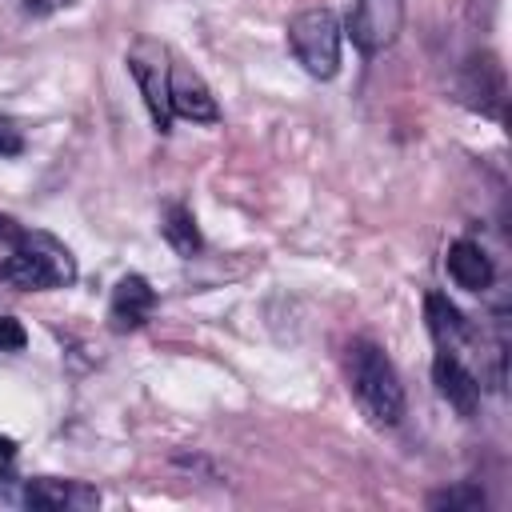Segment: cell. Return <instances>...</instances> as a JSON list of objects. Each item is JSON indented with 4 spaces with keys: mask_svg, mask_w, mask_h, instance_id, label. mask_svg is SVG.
<instances>
[{
    "mask_svg": "<svg viewBox=\"0 0 512 512\" xmlns=\"http://www.w3.org/2000/svg\"><path fill=\"white\" fill-rule=\"evenodd\" d=\"M0 280L20 288V292L60 288V284L76 280V260H72V252L56 236L20 228V236L12 240V252L0 264Z\"/></svg>",
    "mask_w": 512,
    "mask_h": 512,
    "instance_id": "1",
    "label": "cell"
},
{
    "mask_svg": "<svg viewBox=\"0 0 512 512\" xmlns=\"http://www.w3.org/2000/svg\"><path fill=\"white\" fill-rule=\"evenodd\" d=\"M156 308V292L148 288L144 276H124L116 288H112V308H108V320L116 332H132L140 328Z\"/></svg>",
    "mask_w": 512,
    "mask_h": 512,
    "instance_id": "9",
    "label": "cell"
},
{
    "mask_svg": "<svg viewBox=\"0 0 512 512\" xmlns=\"http://www.w3.org/2000/svg\"><path fill=\"white\" fill-rule=\"evenodd\" d=\"M168 104H172V116H184V120H196V124L220 120L216 96H212L208 84H204L192 68H184V64H168Z\"/></svg>",
    "mask_w": 512,
    "mask_h": 512,
    "instance_id": "6",
    "label": "cell"
},
{
    "mask_svg": "<svg viewBox=\"0 0 512 512\" xmlns=\"http://www.w3.org/2000/svg\"><path fill=\"white\" fill-rule=\"evenodd\" d=\"M448 276H452L460 288H468V292H484V288L492 284L496 268H492V260H488V252H484L480 244L456 240V244L448 248Z\"/></svg>",
    "mask_w": 512,
    "mask_h": 512,
    "instance_id": "11",
    "label": "cell"
},
{
    "mask_svg": "<svg viewBox=\"0 0 512 512\" xmlns=\"http://www.w3.org/2000/svg\"><path fill=\"white\" fill-rule=\"evenodd\" d=\"M24 144H20V132L0 116V156H16Z\"/></svg>",
    "mask_w": 512,
    "mask_h": 512,
    "instance_id": "16",
    "label": "cell"
},
{
    "mask_svg": "<svg viewBox=\"0 0 512 512\" xmlns=\"http://www.w3.org/2000/svg\"><path fill=\"white\" fill-rule=\"evenodd\" d=\"M404 28V0H352L348 36L364 56L384 52Z\"/></svg>",
    "mask_w": 512,
    "mask_h": 512,
    "instance_id": "4",
    "label": "cell"
},
{
    "mask_svg": "<svg viewBox=\"0 0 512 512\" xmlns=\"http://www.w3.org/2000/svg\"><path fill=\"white\" fill-rule=\"evenodd\" d=\"M16 236H20V224H16V220H8V216H0V240H8V244H12Z\"/></svg>",
    "mask_w": 512,
    "mask_h": 512,
    "instance_id": "17",
    "label": "cell"
},
{
    "mask_svg": "<svg viewBox=\"0 0 512 512\" xmlns=\"http://www.w3.org/2000/svg\"><path fill=\"white\" fill-rule=\"evenodd\" d=\"M428 508H448V512H480V508H484V492H480V484H456V488L432 492V496H428Z\"/></svg>",
    "mask_w": 512,
    "mask_h": 512,
    "instance_id": "14",
    "label": "cell"
},
{
    "mask_svg": "<svg viewBox=\"0 0 512 512\" xmlns=\"http://www.w3.org/2000/svg\"><path fill=\"white\" fill-rule=\"evenodd\" d=\"M28 344V332L16 316H0V352H20Z\"/></svg>",
    "mask_w": 512,
    "mask_h": 512,
    "instance_id": "15",
    "label": "cell"
},
{
    "mask_svg": "<svg viewBox=\"0 0 512 512\" xmlns=\"http://www.w3.org/2000/svg\"><path fill=\"white\" fill-rule=\"evenodd\" d=\"M160 232H164V240L180 252V256H192V252H200V228H196V220H192V212L184 208V204H168V212H164V220H160Z\"/></svg>",
    "mask_w": 512,
    "mask_h": 512,
    "instance_id": "13",
    "label": "cell"
},
{
    "mask_svg": "<svg viewBox=\"0 0 512 512\" xmlns=\"http://www.w3.org/2000/svg\"><path fill=\"white\" fill-rule=\"evenodd\" d=\"M16 456V440H8V436H0V464H8Z\"/></svg>",
    "mask_w": 512,
    "mask_h": 512,
    "instance_id": "18",
    "label": "cell"
},
{
    "mask_svg": "<svg viewBox=\"0 0 512 512\" xmlns=\"http://www.w3.org/2000/svg\"><path fill=\"white\" fill-rule=\"evenodd\" d=\"M348 380H352V392H356V400L372 424H384V428L400 424L404 388H400V376H396V368L380 344H372V340L348 344Z\"/></svg>",
    "mask_w": 512,
    "mask_h": 512,
    "instance_id": "2",
    "label": "cell"
},
{
    "mask_svg": "<svg viewBox=\"0 0 512 512\" xmlns=\"http://www.w3.org/2000/svg\"><path fill=\"white\" fill-rule=\"evenodd\" d=\"M24 504L44 508V512H64V508H96L100 492L80 484V480H28L24 484Z\"/></svg>",
    "mask_w": 512,
    "mask_h": 512,
    "instance_id": "8",
    "label": "cell"
},
{
    "mask_svg": "<svg viewBox=\"0 0 512 512\" xmlns=\"http://www.w3.org/2000/svg\"><path fill=\"white\" fill-rule=\"evenodd\" d=\"M432 380L440 388V396L460 412V416H472L476 404H480V380L444 348L436 360H432Z\"/></svg>",
    "mask_w": 512,
    "mask_h": 512,
    "instance_id": "7",
    "label": "cell"
},
{
    "mask_svg": "<svg viewBox=\"0 0 512 512\" xmlns=\"http://www.w3.org/2000/svg\"><path fill=\"white\" fill-rule=\"evenodd\" d=\"M424 320H428V332H432L444 348H452V344L464 340V332H468L460 308H456L444 292H428V296H424Z\"/></svg>",
    "mask_w": 512,
    "mask_h": 512,
    "instance_id": "12",
    "label": "cell"
},
{
    "mask_svg": "<svg viewBox=\"0 0 512 512\" xmlns=\"http://www.w3.org/2000/svg\"><path fill=\"white\" fill-rule=\"evenodd\" d=\"M456 92L460 100L480 112V116H504V100H508V80H504V64L492 52L472 56L460 76H456Z\"/></svg>",
    "mask_w": 512,
    "mask_h": 512,
    "instance_id": "5",
    "label": "cell"
},
{
    "mask_svg": "<svg viewBox=\"0 0 512 512\" xmlns=\"http://www.w3.org/2000/svg\"><path fill=\"white\" fill-rule=\"evenodd\" d=\"M128 72L136 76V84H140V92H144V104H148V112H152V120H156V128L160 132H168L172 128V104H168V64H160V60H144L140 52L128 60Z\"/></svg>",
    "mask_w": 512,
    "mask_h": 512,
    "instance_id": "10",
    "label": "cell"
},
{
    "mask_svg": "<svg viewBox=\"0 0 512 512\" xmlns=\"http://www.w3.org/2000/svg\"><path fill=\"white\" fill-rule=\"evenodd\" d=\"M288 44L308 76L332 80L340 68V20L328 8H304L288 24Z\"/></svg>",
    "mask_w": 512,
    "mask_h": 512,
    "instance_id": "3",
    "label": "cell"
}]
</instances>
